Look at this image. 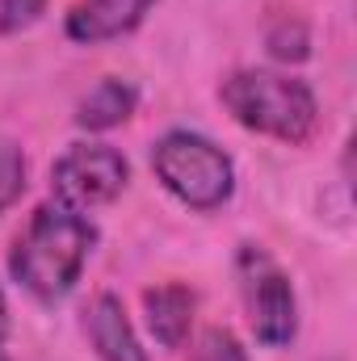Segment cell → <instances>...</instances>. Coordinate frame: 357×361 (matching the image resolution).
I'll return each mask as SVG.
<instances>
[{
	"instance_id": "11",
	"label": "cell",
	"mask_w": 357,
	"mask_h": 361,
	"mask_svg": "<svg viewBox=\"0 0 357 361\" xmlns=\"http://www.w3.org/2000/svg\"><path fill=\"white\" fill-rule=\"evenodd\" d=\"M269 51H273V59H286V63L307 59V55H311L307 25H303V21H282V25L269 34Z\"/></svg>"
},
{
	"instance_id": "4",
	"label": "cell",
	"mask_w": 357,
	"mask_h": 361,
	"mask_svg": "<svg viewBox=\"0 0 357 361\" xmlns=\"http://www.w3.org/2000/svg\"><path fill=\"white\" fill-rule=\"evenodd\" d=\"M131 177L126 156L109 143H72L55 164H51V193L59 206L89 214L97 206L114 202Z\"/></svg>"
},
{
	"instance_id": "13",
	"label": "cell",
	"mask_w": 357,
	"mask_h": 361,
	"mask_svg": "<svg viewBox=\"0 0 357 361\" xmlns=\"http://www.w3.org/2000/svg\"><path fill=\"white\" fill-rule=\"evenodd\" d=\"M47 13V0H0V34H21Z\"/></svg>"
},
{
	"instance_id": "14",
	"label": "cell",
	"mask_w": 357,
	"mask_h": 361,
	"mask_svg": "<svg viewBox=\"0 0 357 361\" xmlns=\"http://www.w3.org/2000/svg\"><path fill=\"white\" fill-rule=\"evenodd\" d=\"M8 302H4V290H0V361H8Z\"/></svg>"
},
{
	"instance_id": "9",
	"label": "cell",
	"mask_w": 357,
	"mask_h": 361,
	"mask_svg": "<svg viewBox=\"0 0 357 361\" xmlns=\"http://www.w3.org/2000/svg\"><path fill=\"white\" fill-rule=\"evenodd\" d=\"M135 105H139L135 85H126V80H118V76H105V80H101L97 89H89V97L76 105V122H80L85 130H109V126L126 122V118L135 114Z\"/></svg>"
},
{
	"instance_id": "8",
	"label": "cell",
	"mask_w": 357,
	"mask_h": 361,
	"mask_svg": "<svg viewBox=\"0 0 357 361\" xmlns=\"http://www.w3.org/2000/svg\"><path fill=\"white\" fill-rule=\"evenodd\" d=\"M89 341L92 349L101 353V361H147L126 311H122V298L114 294H97L89 307Z\"/></svg>"
},
{
	"instance_id": "3",
	"label": "cell",
	"mask_w": 357,
	"mask_h": 361,
	"mask_svg": "<svg viewBox=\"0 0 357 361\" xmlns=\"http://www.w3.org/2000/svg\"><path fill=\"white\" fill-rule=\"evenodd\" d=\"M156 180L189 210H219L236 193V164L231 156L193 130H169L152 143Z\"/></svg>"
},
{
	"instance_id": "6",
	"label": "cell",
	"mask_w": 357,
	"mask_h": 361,
	"mask_svg": "<svg viewBox=\"0 0 357 361\" xmlns=\"http://www.w3.org/2000/svg\"><path fill=\"white\" fill-rule=\"evenodd\" d=\"M160 0H76L72 13H68V38L72 42H109V38H122L131 30L143 25V17L156 8Z\"/></svg>"
},
{
	"instance_id": "1",
	"label": "cell",
	"mask_w": 357,
	"mask_h": 361,
	"mask_svg": "<svg viewBox=\"0 0 357 361\" xmlns=\"http://www.w3.org/2000/svg\"><path fill=\"white\" fill-rule=\"evenodd\" d=\"M92 240H97V231L85 214H76L59 202H47L30 214L25 231L17 235L8 269L17 277V286L25 294H34L38 302H59L80 281Z\"/></svg>"
},
{
	"instance_id": "10",
	"label": "cell",
	"mask_w": 357,
	"mask_h": 361,
	"mask_svg": "<svg viewBox=\"0 0 357 361\" xmlns=\"http://www.w3.org/2000/svg\"><path fill=\"white\" fill-rule=\"evenodd\" d=\"M25 189V156L17 143L0 139V210H8Z\"/></svg>"
},
{
	"instance_id": "12",
	"label": "cell",
	"mask_w": 357,
	"mask_h": 361,
	"mask_svg": "<svg viewBox=\"0 0 357 361\" xmlns=\"http://www.w3.org/2000/svg\"><path fill=\"white\" fill-rule=\"evenodd\" d=\"M189 361H248V353L240 349V341H236L231 332L210 328V332H202V336H198V345H193Z\"/></svg>"
},
{
	"instance_id": "7",
	"label": "cell",
	"mask_w": 357,
	"mask_h": 361,
	"mask_svg": "<svg viewBox=\"0 0 357 361\" xmlns=\"http://www.w3.org/2000/svg\"><path fill=\"white\" fill-rule=\"evenodd\" d=\"M193 290L181 286V281H164V286H152L143 294V311H147V328L152 336L164 345V349H181L189 341V328H193Z\"/></svg>"
},
{
	"instance_id": "5",
	"label": "cell",
	"mask_w": 357,
	"mask_h": 361,
	"mask_svg": "<svg viewBox=\"0 0 357 361\" xmlns=\"http://www.w3.org/2000/svg\"><path fill=\"white\" fill-rule=\"evenodd\" d=\"M240 277H244V302H248V319H253L257 341L265 349L290 345L298 332V298H294L290 277L261 248L240 252Z\"/></svg>"
},
{
	"instance_id": "2",
	"label": "cell",
	"mask_w": 357,
	"mask_h": 361,
	"mask_svg": "<svg viewBox=\"0 0 357 361\" xmlns=\"http://www.w3.org/2000/svg\"><path fill=\"white\" fill-rule=\"evenodd\" d=\"M219 101L244 130H257V135L290 143V147L307 143L320 122V105H315L311 85L298 76L269 72V68L231 72L219 85Z\"/></svg>"
}]
</instances>
